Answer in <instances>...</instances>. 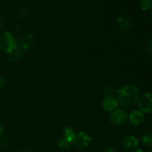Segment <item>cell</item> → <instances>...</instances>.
<instances>
[{"mask_svg":"<svg viewBox=\"0 0 152 152\" xmlns=\"http://www.w3.org/2000/svg\"><path fill=\"white\" fill-rule=\"evenodd\" d=\"M119 104L125 108L133 106L140 97L139 88L134 85H126L123 88L116 90Z\"/></svg>","mask_w":152,"mask_h":152,"instance_id":"6da1fadb","label":"cell"},{"mask_svg":"<svg viewBox=\"0 0 152 152\" xmlns=\"http://www.w3.org/2000/svg\"><path fill=\"white\" fill-rule=\"evenodd\" d=\"M17 48V41L13 34L7 31L0 32V50L10 54Z\"/></svg>","mask_w":152,"mask_h":152,"instance_id":"7a4b0ae2","label":"cell"},{"mask_svg":"<svg viewBox=\"0 0 152 152\" xmlns=\"http://www.w3.org/2000/svg\"><path fill=\"white\" fill-rule=\"evenodd\" d=\"M91 142V137L89 136V134L83 132L76 134L75 137L73 141V144L80 149H83L88 147Z\"/></svg>","mask_w":152,"mask_h":152,"instance_id":"3957f363","label":"cell"},{"mask_svg":"<svg viewBox=\"0 0 152 152\" xmlns=\"http://www.w3.org/2000/svg\"><path fill=\"white\" fill-rule=\"evenodd\" d=\"M129 118L127 112L123 108H118L112 111L110 115V122L114 126H120L123 124Z\"/></svg>","mask_w":152,"mask_h":152,"instance_id":"277c9868","label":"cell"},{"mask_svg":"<svg viewBox=\"0 0 152 152\" xmlns=\"http://www.w3.org/2000/svg\"><path fill=\"white\" fill-rule=\"evenodd\" d=\"M138 108L142 113L152 112V93H145L138 99Z\"/></svg>","mask_w":152,"mask_h":152,"instance_id":"5b68a950","label":"cell"},{"mask_svg":"<svg viewBox=\"0 0 152 152\" xmlns=\"http://www.w3.org/2000/svg\"><path fill=\"white\" fill-rule=\"evenodd\" d=\"M119 104L117 98L116 96H105L102 102V106L105 111H108V112H112L114 110L118 108Z\"/></svg>","mask_w":152,"mask_h":152,"instance_id":"8992f818","label":"cell"},{"mask_svg":"<svg viewBox=\"0 0 152 152\" xmlns=\"http://www.w3.org/2000/svg\"><path fill=\"white\" fill-rule=\"evenodd\" d=\"M35 43V39L31 34H25L20 40V49L22 51H28L31 50Z\"/></svg>","mask_w":152,"mask_h":152,"instance_id":"52a82bcc","label":"cell"},{"mask_svg":"<svg viewBox=\"0 0 152 152\" xmlns=\"http://www.w3.org/2000/svg\"><path fill=\"white\" fill-rule=\"evenodd\" d=\"M129 119L130 123L134 126L142 125L145 120L143 114L140 110H134V111H132L129 114Z\"/></svg>","mask_w":152,"mask_h":152,"instance_id":"ba28073f","label":"cell"},{"mask_svg":"<svg viewBox=\"0 0 152 152\" xmlns=\"http://www.w3.org/2000/svg\"><path fill=\"white\" fill-rule=\"evenodd\" d=\"M123 145L126 150L134 149L139 145V140L133 135H128L123 139Z\"/></svg>","mask_w":152,"mask_h":152,"instance_id":"9c48e42d","label":"cell"},{"mask_svg":"<svg viewBox=\"0 0 152 152\" xmlns=\"http://www.w3.org/2000/svg\"><path fill=\"white\" fill-rule=\"evenodd\" d=\"M142 143L147 147H152V128L148 129L142 134Z\"/></svg>","mask_w":152,"mask_h":152,"instance_id":"30bf717a","label":"cell"},{"mask_svg":"<svg viewBox=\"0 0 152 152\" xmlns=\"http://www.w3.org/2000/svg\"><path fill=\"white\" fill-rule=\"evenodd\" d=\"M117 22L119 28L123 31H128L132 28L130 21L128 19H126V18L123 17V16L122 17H119L117 19Z\"/></svg>","mask_w":152,"mask_h":152,"instance_id":"8fae6325","label":"cell"},{"mask_svg":"<svg viewBox=\"0 0 152 152\" xmlns=\"http://www.w3.org/2000/svg\"><path fill=\"white\" fill-rule=\"evenodd\" d=\"M22 50L20 48H16L13 50L12 53H10L8 56V61L10 62H17L22 59Z\"/></svg>","mask_w":152,"mask_h":152,"instance_id":"7c38bea8","label":"cell"},{"mask_svg":"<svg viewBox=\"0 0 152 152\" xmlns=\"http://www.w3.org/2000/svg\"><path fill=\"white\" fill-rule=\"evenodd\" d=\"M75 135V132L73 130L72 128L70 127V126H66L64 129V138L68 141H69L70 142H71V143H73Z\"/></svg>","mask_w":152,"mask_h":152,"instance_id":"4fadbf2b","label":"cell"},{"mask_svg":"<svg viewBox=\"0 0 152 152\" xmlns=\"http://www.w3.org/2000/svg\"><path fill=\"white\" fill-rule=\"evenodd\" d=\"M31 13H30V10L27 8H22L17 12L16 13V17L18 19H27V18H29Z\"/></svg>","mask_w":152,"mask_h":152,"instance_id":"5bb4252c","label":"cell"},{"mask_svg":"<svg viewBox=\"0 0 152 152\" xmlns=\"http://www.w3.org/2000/svg\"><path fill=\"white\" fill-rule=\"evenodd\" d=\"M71 142H70L69 141H68L67 140H65V138L62 137L58 141V146L59 147V148L62 150H67L71 147Z\"/></svg>","mask_w":152,"mask_h":152,"instance_id":"9a60e30c","label":"cell"},{"mask_svg":"<svg viewBox=\"0 0 152 152\" xmlns=\"http://www.w3.org/2000/svg\"><path fill=\"white\" fill-rule=\"evenodd\" d=\"M140 5L143 10H148L151 8L152 2L151 0H139Z\"/></svg>","mask_w":152,"mask_h":152,"instance_id":"2e32d148","label":"cell"},{"mask_svg":"<svg viewBox=\"0 0 152 152\" xmlns=\"http://www.w3.org/2000/svg\"><path fill=\"white\" fill-rule=\"evenodd\" d=\"M103 94L105 95V96H113V91L112 89L109 87H105L103 88Z\"/></svg>","mask_w":152,"mask_h":152,"instance_id":"e0dca14e","label":"cell"},{"mask_svg":"<svg viewBox=\"0 0 152 152\" xmlns=\"http://www.w3.org/2000/svg\"><path fill=\"white\" fill-rule=\"evenodd\" d=\"M7 84V80L3 76H0V89L5 87Z\"/></svg>","mask_w":152,"mask_h":152,"instance_id":"ac0fdd59","label":"cell"},{"mask_svg":"<svg viewBox=\"0 0 152 152\" xmlns=\"http://www.w3.org/2000/svg\"><path fill=\"white\" fill-rule=\"evenodd\" d=\"M145 50L148 52H152V39L148 40L146 42V43L145 44Z\"/></svg>","mask_w":152,"mask_h":152,"instance_id":"d6986e66","label":"cell"},{"mask_svg":"<svg viewBox=\"0 0 152 152\" xmlns=\"http://www.w3.org/2000/svg\"><path fill=\"white\" fill-rule=\"evenodd\" d=\"M105 151L106 152H120L117 148H114V147H108L105 149Z\"/></svg>","mask_w":152,"mask_h":152,"instance_id":"ffe728a7","label":"cell"},{"mask_svg":"<svg viewBox=\"0 0 152 152\" xmlns=\"http://www.w3.org/2000/svg\"><path fill=\"white\" fill-rule=\"evenodd\" d=\"M0 144H1V145L3 148H7V146H9V142L7 140H5V142H4V140L0 141Z\"/></svg>","mask_w":152,"mask_h":152,"instance_id":"44dd1931","label":"cell"},{"mask_svg":"<svg viewBox=\"0 0 152 152\" xmlns=\"http://www.w3.org/2000/svg\"><path fill=\"white\" fill-rule=\"evenodd\" d=\"M4 133V127L1 123H0V138L3 136Z\"/></svg>","mask_w":152,"mask_h":152,"instance_id":"7402d4cb","label":"cell"},{"mask_svg":"<svg viewBox=\"0 0 152 152\" xmlns=\"http://www.w3.org/2000/svg\"><path fill=\"white\" fill-rule=\"evenodd\" d=\"M4 20L1 16H0V31L4 28Z\"/></svg>","mask_w":152,"mask_h":152,"instance_id":"603a6c76","label":"cell"},{"mask_svg":"<svg viewBox=\"0 0 152 152\" xmlns=\"http://www.w3.org/2000/svg\"><path fill=\"white\" fill-rule=\"evenodd\" d=\"M19 152H32V151L29 149H22V150H20Z\"/></svg>","mask_w":152,"mask_h":152,"instance_id":"cb8c5ba5","label":"cell"},{"mask_svg":"<svg viewBox=\"0 0 152 152\" xmlns=\"http://www.w3.org/2000/svg\"><path fill=\"white\" fill-rule=\"evenodd\" d=\"M134 152H145V151L142 149H136Z\"/></svg>","mask_w":152,"mask_h":152,"instance_id":"d4e9b609","label":"cell"},{"mask_svg":"<svg viewBox=\"0 0 152 152\" xmlns=\"http://www.w3.org/2000/svg\"><path fill=\"white\" fill-rule=\"evenodd\" d=\"M147 152H152V150H148V151Z\"/></svg>","mask_w":152,"mask_h":152,"instance_id":"484cf974","label":"cell"},{"mask_svg":"<svg viewBox=\"0 0 152 152\" xmlns=\"http://www.w3.org/2000/svg\"><path fill=\"white\" fill-rule=\"evenodd\" d=\"M94 152H99V151H94Z\"/></svg>","mask_w":152,"mask_h":152,"instance_id":"4316f807","label":"cell"},{"mask_svg":"<svg viewBox=\"0 0 152 152\" xmlns=\"http://www.w3.org/2000/svg\"><path fill=\"white\" fill-rule=\"evenodd\" d=\"M151 2H152V0H151Z\"/></svg>","mask_w":152,"mask_h":152,"instance_id":"83f0119b","label":"cell"},{"mask_svg":"<svg viewBox=\"0 0 152 152\" xmlns=\"http://www.w3.org/2000/svg\"><path fill=\"white\" fill-rule=\"evenodd\" d=\"M151 16H152V12H151Z\"/></svg>","mask_w":152,"mask_h":152,"instance_id":"f1b7e54d","label":"cell"},{"mask_svg":"<svg viewBox=\"0 0 152 152\" xmlns=\"http://www.w3.org/2000/svg\"><path fill=\"white\" fill-rule=\"evenodd\" d=\"M151 65H152V62H151Z\"/></svg>","mask_w":152,"mask_h":152,"instance_id":"f546056e","label":"cell"},{"mask_svg":"<svg viewBox=\"0 0 152 152\" xmlns=\"http://www.w3.org/2000/svg\"><path fill=\"white\" fill-rule=\"evenodd\" d=\"M23 1H25V0H23Z\"/></svg>","mask_w":152,"mask_h":152,"instance_id":"4dcf8cb0","label":"cell"}]
</instances>
